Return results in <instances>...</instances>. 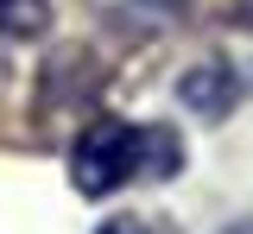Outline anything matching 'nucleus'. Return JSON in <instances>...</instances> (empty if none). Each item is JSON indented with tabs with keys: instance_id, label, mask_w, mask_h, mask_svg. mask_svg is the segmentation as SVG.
I'll return each instance as SVG.
<instances>
[{
	"instance_id": "f257e3e1",
	"label": "nucleus",
	"mask_w": 253,
	"mask_h": 234,
	"mask_svg": "<svg viewBox=\"0 0 253 234\" xmlns=\"http://www.w3.org/2000/svg\"><path fill=\"white\" fill-rule=\"evenodd\" d=\"M184 165V146L171 127H133V120H95L70 152V184L83 196H114L126 184L171 177Z\"/></svg>"
},
{
	"instance_id": "f03ea898",
	"label": "nucleus",
	"mask_w": 253,
	"mask_h": 234,
	"mask_svg": "<svg viewBox=\"0 0 253 234\" xmlns=\"http://www.w3.org/2000/svg\"><path fill=\"white\" fill-rule=\"evenodd\" d=\"M247 95V82H241V70L228 64V57H203L196 70L177 76V101H184L196 120H228L234 108Z\"/></svg>"
},
{
	"instance_id": "7ed1b4c3",
	"label": "nucleus",
	"mask_w": 253,
	"mask_h": 234,
	"mask_svg": "<svg viewBox=\"0 0 253 234\" xmlns=\"http://www.w3.org/2000/svg\"><path fill=\"white\" fill-rule=\"evenodd\" d=\"M108 19H121L133 32H158V26H171V19H184L190 0H95Z\"/></svg>"
},
{
	"instance_id": "20e7f679",
	"label": "nucleus",
	"mask_w": 253,
	"mask_h": 234,
	"mask_svg": "<svg viewBox=\"0 0 253 234\" xmlns=\"http://www.w3.org/2000/svg\"><path fill=\"white\" fill-rule=\"evenodd\" d=\"M51 32V0H0V38L32 44Z\"/></svg>"
},
{
	"instance_id": "39448f33",
	"label": "nucleus",
	"mask_w": 253,
	"mask_h": 234,
	"mask_svg": "<svg viewBox=\"0 0 253 234\" xmlns=\"http://www.w3.org/2000/svg\"><path fill=\"white\" fill-rule=\"evenodd\" d=\"M95 234H152V228H146L139 215H114V222H101Z\"/></svg>"
},
{
	"instance_id": "423d86ee",
	"label": "nucleus",
	"mask_w": 253,
	"mask_h": 234,
	"mask_svg": "<svg viewBox=\"0 0 253 234\" xmlns=\"http://www.w3.org/2000/svg\"><path fill=\"white\" fill-rule=\"evenodd\" d=\"M221 234H253V222H234V228H221Z\"/></svg>"
}]
</instances>
